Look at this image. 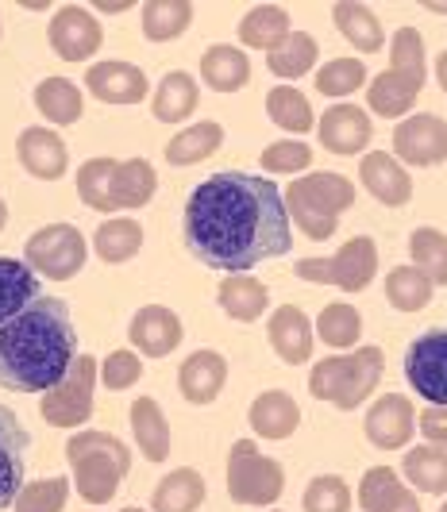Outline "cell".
<instances>
[{"label":"cell","mask_w":447,"mask_h":512,"mask_svg":"<svg viewBox=\"0 0 447 512\" xmlns=\"http://www.w3.org/2000/svg\"><path fill=\"white\" fill-rule=\"evenodd\" d=\"M185 247L212 270L247 274L293 243L286 193L259 174H212L201 181L182 216Z\"/></svg>","instance_id":"obj_1"},{"label":"cell","mask_w":447,"mask_h":512,"mask_svg":"<svg viewBox=\"0 0 447 512\" xmlns=\"http://www.w3.org/2000/svg\"><path fill=\"white\" fill-rule=\"evenodd\" d=\"M78 359L70 305L39 297L0 328V385L16 393H51Z\"/></svg>","instance_id":"obj_2"},{"label":"cell","mask_w":447,"mask_h":512,"mask_svg":"<svg viewBox=\"0 0 447 512\" xmlns=\"http://www.w3.org/2000/svg\"><path fill=\"white\" fill-rule=\"evenodd\" d=\"M66 459L74 466V482H78L81 497L89 505H105L128 478L132 451L108 432H78L66 443Z\"/></svg>","instance_id":"obj_3"},{"label":"cell","mask_w":447,"mask_h":512,"mask_svg":"<svg viewBox=\"0 0 447 512\" xmlns=\"http://www.w3.org/2000/svg\"><path fill=\"white\" fill-rule=\"evenodd\" d=\"M424 77V39L417 27H397L390 43V70L370 81L367 104L378 116H405L424 89Z\"/></svg>","instance_id":"obj_4"},{"label":"cell","mask_w":447,"mask_h":512,"mask_svg":"<svg viewBox=\"0 0 447 512\" xmlns=\"http://www.w3.org/2000/svg\"><path fill=\"white\" fill-rule=\"evenodd\" d=\"M351 205H355V185L343 174H301L286 189V208L293 212V224L313 243L336 235V224Z\"/></svg>","instance_id":"obj_5"},{"label":"cell","mask_w":447,"mask_h":512,"mask_svg":"<svg viewBox=\"0 0 447 512\" xmlns=\"http://www.w3.org/2000/svg\"><path fill=\"white\" fill-rule=\"evenodd\" d=\"M378 382H382V351L359 347L355 355L316 362L313 374H309V393L316 401L336 405V409H355L374 393Z\"/></svg>","instance_id":"obj_6"},{"label":"cell","mask_w":447,"mask_h":512,"mask_svg":"<svg viewBox=\"0 0 447 512\" xmlns=\"http://www.w3.org/2000/svg\"><path fill=\"white\" fill-rule=\"evenodd\" d=\"M297 278L305 282H324V285H340L343 293H359L374 282L378 274V247L370 235H355L347 239L340 251L332 258H301L297 266Z\"/></svg>","instance_id":"obj_7"},{"label":"cell","mask_w":447,"mask_h":512,"mask_svg":"<svg viewBox=\"0 0 447 512\" xmlns=\"http://www.w3.org/2000/svg\"><path fill=\"white\" fill-rule=\"evenodd\" d=\"M286 489V474L274 459H266L251 439H239L228 455V493L236 505H274Z\"/></svg>","instance_id":"obj_8"},{"label":"cell","mask_w":447,"mask_h":512,"mask_svg":"<svg viewBox=\"0 0 447 512\" xmlns=\"http://www.w3.org/2000/svg\"><path fill=\"white\" fill-rule=\"evenodd\" d=\"M85 251V235L74 224H47L27 239L24 262L51 282H70L85 266Z\"/></svg>","instance_id":"obj_9"},{"label":"cell","mask_w":447,"mask_h":512,"mask_svg":"<svg viewBox=\"0 0 447 512\" xmlns=\"http://www.w3.org/2000/svg\"><path fill=\"white\" fill-rule=\"evenodd\" d=\"M93 385H97V362L93 355H78L70 374L54 385L51 393H43V420L51 428H78L93 416Z\"/></svg>","instance_id":"obj_10"},{"label":"cell","mask_w":447,"mask_h":512,"mask_svg":"<svg viewBox=\"0 0 447 512\" xmlns=\"http://www.w3.org/2000/svg\"><path fill=\"white\" fill-rule=\"evenodd\" d=\"M405 378L428 405L447 409V332H424L405 351Z\"/></svg>","instance_id":"obj_11"},{"label":"cell","mask_w":447,"mask_h":512,"mask_svg":"<svg viewBox=\"0 0 447 512\" xmlns=\"http://www.w3.org/2000/svg\"><path fill=\"white\" fill-rule=\"evenodd\" d=\"M394 151L409 166H440L447 158V124L432 112L405 116L394 131Z\"/></svg>","instance_id":"obj_12"},{"label":"cell","mask_w":447,"mask_h":512,"mask_svg":"<svg viewBox=\"0 0 447 512\" xmlns=\"http://www.w3.org/2000/svg\"><path fill=\"white\" fill-rule=\"evenodd\" d=\"M51 47L58 58L66 62H85L101 51V24L89 8L81 4H66L58 8L51 20Z\"/></svg>","instance_id":"obj_13"},{"label":"cell","mask_w":447,"mask_h":512,"mask_svg":"<svg viewBox=\"0 0 447 512\" xmlns=\"http://www.w3.org/2000/svg\"><path fill=\"white\" fill-rule=\"evenodd\" d=\"M413 428H417V412H413V401L405 393H386L370 405L367 420H363V432L374 447L382 451H397L413 439Z\"/></svg>","instance_id":"obj_14"},{"label":"cell","mask_w":447,"mask_h":512,"mask_svg":"<svg viewBox=\"0 0 447 512\" xmlns=\"http://www.w3.org/2000/svg\"><path fill=\"white\" fill-rule=\"evenodd\" d=\"M31 436L20 424V416L0 405V509L16 505L20 489H24V466Z\"/></svg>","instance_id":"obj_15"},{"label":"cell","mask_w":447,"mask_h":512,"mask_svg":"<svg viewBox=\"0 0 447 512\" xmlns=\"http://www.w3.org/2000/svg\"><path fill=\"white\" fill-rule=\"evenodd\" d=\"M182 335H185V328H182V320H178V312H170L166 305L139 308L132 316V324H128V339H132L143 355H151V359L170 355V351L182 343Z\"/></svg>","instance_id":"obj_16"},{"label":"cell","mask_w":447,"mask_h":512,"mask_svg":"<svg viewBox=\"0 0 447 512\" xmlns=\"http://www.w3.org/2000/svg\"><path fill=\"white\" fill-rule=\"evenodd\" d=\"M85 85L97 101L105 104H139L147 97V74L132 66V62H97L89 74H85Z\"/></svg>","instance_id":"obj_17"},{"label":"cell","mask_w":447,"mask_h":512,"mask_svg":"<svg viewBox=\"0 0 447 512\" xmlns=\"http://www.w3.org/2000/svg\"><path fill=\"white\" fill-rule=\"evenodd\" d=\"M16 151H20V162H24L27 174L39 181H58L66 174V166H70L66 143H62V135L51 128H24L20 131Z\"/></svg>","instance_id":"obj_18"},{"label":"cell","mask_w":447,"mask_h":512,"mask_svg":"<svg viewBox=\"0 0 447 512\" xmlns=\"http://www.w3.org/2000/svg\"><path fill=\"white\" fill-rule=\"evenodd\" d=\"M266 332H270V347L278 351V359L286 362V366L309 362V355H313V324H309V316L297 305L274 308Z\"/></svg>","instance_id":"obj_19"},{"label":"cell","mask_w":447,"mask_h":512,"mask_svg":"<svg viewBox=\"0 0 447 512\" xmlns=\"http://www.w3.org/2000/svg\"><path fill=\"white\" fill-rule=\"evenodd\" d=\"M359 178H363V185H367V193L374 201H382V205H390V208H401L413 197V178H409V170L397 162L394 154H386V151L367 154L363 166H359Z\"/></svg>","instance_id":"obj_20"},{"label":"cell","mask_w":447,"mask_h":512,"mask_svg":"<svg viewBox=\"0 0 447 512\" xmlns=\"http://www.w3.org/2000/svg\"><path fill=\"white\" fill-rule=\"evenodd\" d=\"M228 382V362L220 351H193L178 370V385L189 405H212Z\"/></svg>","instance_id":"obj_21"},{"label":"cell","mask_w":447,"mask_h":512,"mask_svg":"<svg viewBox=\"0 0 447 512\" xmlns=\"http://www.w3.org/2000/svg\"><path fill=\"white\" fill-rule=\"evenodd\" d=\"M359 505H363V512H421L417 493L405 486L390 466H370L363 474Z\"/></svg>","instance_id":"obj_22"},{"label":"cell","mask_w":447,"mask_h":512,"mask_svg":"<svg viewBox=\"0 0 447 512\" xmlns=\"http://www.w3.org/2000/svg\"><path fill=\"white\" fill-rule=\"evenodd\" d=\"M320 143L332 154H359L370 143V116L355 104H336L320 120Z\"/></svg>","instance_id":"obj_23"},{"label":"cell","mask_w":447,"mask_h":512,"mask_svg":"<svg viewBox=\"0 0 447 512\" xmlns=\"http://www.w3.org/2000/svg\"><path fill=\"white\" fill-rule=\"evenodd\" d=\"M247 420H251V432H255V436L286 439L301 428V409H297V401H293L290 393L266 389V393H259V397L251 401Z\"/></svg>","instance_id":"obj_24"},{"label":"cell","mask_w":447,"mask_h":512,"mask_svg":"<svg viewBox=\"0 0 447 512\" xmlns=\"http://www.w3.org/2000/svg\"><path fill=\"white\" fill-rule=\"evenodd\" d=\"M39 301V278L27 262L0 255V328L8 320H16L27 305Z\"/></svg>","instance_id":"obj_25"},{"label":"cell","mask_w":447,"mask_h":512,"mask_svg":"<svg viewBox=\"0 0 447 512\" xmlns=\"http://www.w3.org/2000/svg\"><path fill=\"white\" fill-rule=\"evenodd\" d=\"M201 77L216 93H239L251 81V62H247V54L239 51V47L216 43V47L201 54Z\"/></svg>","instance_id":"obj_26"},{"label":"cell","mask_w":447,"mask_h":512,"mask_svg":"<svg viewBox=\"0 0 447 512\" xmlns=\"http://www.w3.org/2000/svg\"><path fill=\"white\" fill-rule=\"evenodd\" d=\"M216 301L220 308L232 316V320H243V324H251V320H259L270 305V289H266L259 278H251V274H228L220 289H216Z\"/></svg>","instance_id":"obj_27"},{"label":"cell","mask_w":447,"mask_h":512,"mask_svg":"<svg viewBox=\"0 0 447 512\" xmlns=\"http://www.w3.org/2000/svg\"><path fill=\"white\" fill-rule=\"evenodd\" d=\"M290 16H286V8H278V4H259V8H251L247 16H243V24H239V39H243V47H259V51H278L286 39H290Z\"/></svg>","instance_id":"obj_28"},{"label":"cell","mask_w":447,"mask_h":512,"mask_svg":"<svg viewBox=\"0 0 447 512\" xmlns=\"http://www.w3.org/2000/svg\"><path fill=\"white\" fill-rule=\"evenodd\" d=\"M132 432L139 443V455L147 462H162L170 455V424H166L155 397H139L132 405Z\"/></svg>","instance_id":"obj_29"},{"label":"cell","mask_w":447,"mask_h":512,"mask_svg":"<svg viewBox=\"0 0 447 512\" xmlns=\"http://www.w3.org/2000/svg\"><path fill=\"white\" fill-rule=\"evenodd\" d=\"M201 501H205V478L189 466L170 470L151 493V509L155 512H193L201 509Z\"/></svg>","instance_id":"obj_30"},{"label":"cell","mask_w":447,"mask_h":512,"mask_svg":"<svg viewBox=\"0 0 447 512\" xmlns=\"http://www.w3.org/2000/svg\"><path fill=\"white\" fill-rule=\"evenodd\" d=\"M35 108L58 124V128H70V124H78L81 112H85V101H81V89L74 81H66V77H47V81H39L35 85Z\"/></svg>","instance_id":"obj_31"},{"label":"cell","mask_w":447,"mask_h":512,"mask_svg":"<svg viewBox=\"0 0 447 512\" xmlns=\"http://www.w3.org/2000/svg\"><path fill=\"white\" fill-rule=\"evenodd\" d=\"M332 20L340 27V35L351 43V47H359V51H382L386 47V31L378 24V16L370 12L367 4H351V0H340L336 8H332Z\"/></svg>","instance_id":"obj_32"},{"label":"cell","mask_w":447,"mask_h":512,"mask_svg":"<svg viewBox=\"0 0 447 512\" xmlns=\"http://www.w3.org/2000/svg\"><path fill=\"white\" fill-rule=\"evenodd\" d=\"M224 143V128L216 120H201L193 128H185L182 135H174L166 143V162L170 166H193V162H205L212 154L220 151Z\"/></svg>","instance_id":"obj_33"},{"label":"cell","mask_w":447,"mask_h":512,"mask_svg":"<svg viewBox=\"0 0 447 512\" xmlns=\"http://www.w3.org/2000/svg\"><path fill=\"white\" fill-rule=\"evenodd\" d=\"M158 189V178L147 158H128L116 166L112 178V205L116 208H143Z\"/></svg>","instance_id":"obj_34"},{"label":"cell","mask_w":447,"mask_h":512,"mask_svg":"<svg viewBox=\"0 0 447 512\" xmlns=\"http://www.w3.org/2000/svg\"><path fill=\"white\" fill-rule=\"evenodd\" d=\"M155 120L162 124H182L185 116L197 108V81L185 74V70H174V74L162 77V85L155 89Z\"/></svg>","instance_id":"obj_35"},{"label":"cell","mask_w":447,"mask_h":512,"mask_svg":"<svg viewBox=\"0 0 447 512\" xmlns=\"http://www.w3.org/2000/svg\"><path fill=\"white\" fill-rule=\"evenodd\" d=\"M401 474L417 493H447V451L444 447H413L405 451Z\"/></svg>","instance_id":"obj_36"},{"label":"cell","mask_w":447,"mask_h":512,"mask_svg":"<svg viewBox=\"0 0 447 512\" xmlns=\"http://www.w3.org/2000/svg\"><path fill=\"white\" fill-rule=\"evenodd\" d=\"M189 24H193V4L189 0H147L143 4V35L151 43H170Z\"/></svg>","instance_id":"obj_37"},{"label":"cell","mask_w":447,"mask_h":512,"mask_svg":"<svg viewBox=\"0 0 447 512\" xmlns=\"http://www.w3.org/2000/svg\"><path fill=\"white\" fill-rule=\"evenodd\" d=\"M266 112L270 120L282 131H293V135H305L313 128V108H309V97L297 89V85H278L266 93Z\"/></svg>","instance_id":"obj_38"},{"label":"cell","mask_w":447,"mask_h":512,"mask_svg":"<svg viewBox=\"0 0 447 512\" xmlns=\"http://www.w3.org/2000/svg\"><path fill=\"white\" fill-rule=\"evenodd\" d=\"M266 66H270V74L286 77V81L305 77L316 66V39L309 35V31H293L278 51L266 54Z\"/></svg>","instance_id":"obj_39"},{"label":"cell","mask_w":447,"mask_h":512,"mask_svg":"<svg viewBox=\"0 0 447 512\" xmlns=\"http://www.w3.org/2000/svg\"><path fill=\"white\" fill-rule=\"evenodd\" d=\"M93 247H97V255L105 258V262H128V258L143 247V228L128 220V216H116V220H105L97 235H93Z\"/></svg>","instance_id":"obj_40"},{"label":"cell","mask_w":447,"mask_h":512,"mask_svg":"<svg viewBox=\"0 0 447 512\" xmlns=\"http://www.w3.org/2000/svg\"><path fill=\"white\" fill-rule=\"evenodd\" d=\"M386 301L397 312H421L432 301V282L424 278L417 266H397L386 274Z\"/></svg>","instance_id":"obj_41"},{"label":"cell","mask_w":447,"mask_h":512,"mask_svg":"<svg viewBox=\"0 0 447 512\" xmlns=\"http://www.w3.org/2000/svg\"><path fill=\"white\" fill-rule=\"evenodd\" d=\"M409 255L432 285H447V235L436 228H417L409 235Z\"/></svg>","instance_id":"obj_42"},{"label":"cell","mask_w":447,"mask_h":512,"mask_svg":"<svg viewBox=\"0 0 447 512\" xmlns=\"http://www.w3.org/2000/svg\"><path fill=\"white\" fill-rule=\"evenodd\" d=\"M116 158H89L78 170V197L97 212H116L112 205V178H116Z\"/></svg>","instance_id":"obj_43"},{"label":"cell","mask_w":447,"mask_h":512,"mask_svg":"<svg viewBox=\"0 0 447 512\" xmlns=\"http://www.w3.org/2000/svg\"><path fill=\"white\" fill-rule=\"evenodd\" d=\"M316 332H320V339H324L328 347H355L359 335H363V316H359V308L355 305L336 301V305H328L324 312H320Z\"/></svg>","instance_id":"obj_44"},{"label":"cell","mask_w":447,"mask_h":512,"mask_svg":"<svg viewBox=\"0 0 447 512\" xmlns=\"http://www.w3.org/2000/svg\"><path fill=\"white\" fill-rule=\"evenodd\" d=\"M313 81L316 93H324V97H347L367 81V66L359 58H332V62H324L316 70Z\"/></svg>","instance_id":"obj_45"},{"label":"cell","mask_w":447,"mask_h":512,"mask_svg":"<svg viewBox=\"0 0 447 512\" xmlns=\"http://www.w3.org/2000/svg\"><path fill=\"white\" fill-rule=\"evenodd\" d=\"M305 512H351V489L336 474H320L309 482L305 497H301Z\"/></svg>","instance_id":"obj_46"},{"label":"cell","mask_w":447,"mask_h":512,"mask_svg":"<svg viewBox=\"0 0 447 512\" xmlns=\"http://www.w3.org/2000/svg\"><path fill=\"white\" fill-rule=\"evenodd\" d=\"M70 497L66 478H43V482H27L16 497V512H62Z\"/></svg>","instance_id":"obj_47"},{"label":"cell","mask_w":447,"mask_h":512,"mask_svg":"<svg viewBox=\"0 0 447 512\" xmlns=\"http://www.w3.org/2000/svg\"><path fill=\"white\" fill-rule=\"evenodd\" d=\"M309 162H313V151L301 139H282V143H270L263 151V170H274V174L309 170Z\"/></svg>","instance_id":"obj_48"},{"label":"cell","mask_w":447,"mask_h":512,"mask_svg":"<svg viewBox=\"0 0 447 512\" xmlns=\"http://www.w3.org/2000/svg\"><path fill=\"white\" fill-rule=\"evenodd\" d=\"M105 385L108 389H128V385H135L139 378H143V362H139V355H132V351H112L105 359Z\"/></svg>","instance_id":"obj_49"},{"label":"cell","mask_w":447,"mask_h":512,"mask_svg":"<svg viewBox=\"0 0 447 512\" xmlns=\"http://www.w3.org/2000/svg\"><path fill=\"white\" fill-rule=\"evenodd\" d=\"M421 432L428 443H436V447H447V409H424L421 412Z\"/></svg>","instance_id":"obj_50"},{"label":"cell","mask_w":447,"mask_h":512,"mask_svg":"<svg viewBox=\"0 0 447 512\" xmlns=\"http://www.w3.org/2000/svg\"><path fill=\"white\" fill-rule=\"evenodd\" d=\"M436 81H440V89L447 93V51L436 58Z\"/></svg>","instance_id":"obj_51"},{"label":"cell","mask_w":447,"mask_h":512,"mask_svg":"<svg viewBox=\"0 0 447 512\" xmlns=\"http://www.w3.org/2000/svg\"><path fill=\"white\" fill-rule=\"evenodd\" d=\"M101 12H124V8H132V4H97Z\"/></svg>","instance_id":"obj_52"},{"label":"cell","mask_w":447,"mask_h":512,"mask_svg":"<svg viewBox=\"0 0 447 512\" xmlns=\"http://www.w3.org/2000/svg\"><path fill=\"white\" fill-rule=\"evenodd\" d=\"M4 224H8V208H4V201H0V231H4Z\"/></svg>","instance_id":"obj_53"},{"label":"cell","mask_w":447,"mask_h":512,"mask_svg":"<svg viewBox=\"0 0 447 512\" xmlns=\"http://www.w3.org/2000/svg\"><path fill=\"white\" fill-rule=\"evenodd\" d=\"M432 8H436V12H447V4H432Z\"/></svg>","instance_id":"obj_54"},{"label":"cell","mask_w":447,"mask_h":512,"mask_svg":"<svg viewBox=\"0 0 447 512\" xmlns=\"http://www.w3.org/2000/svg\"><path fill=\"white\" fill-rule=\"evenodd\" d=\"M120 512H143V509H120Z\"/></svg>","instance_id":"obj_55"},{"label":"cell","mask_w":447,"mask_h":512,"mask_svg":"<svg viewBox=\"0 0 447 512\" xmlns=\"http://www.w3.org/2000/svg\"><path fill=\"white\" fill-rule=\"evenodd\" d=\"M440 512H447V501H444V509H440Z\"/></svg>","instance_id":"obj_56"}]
</instances>
